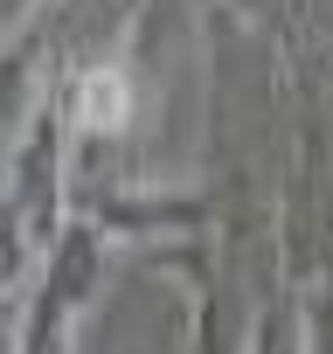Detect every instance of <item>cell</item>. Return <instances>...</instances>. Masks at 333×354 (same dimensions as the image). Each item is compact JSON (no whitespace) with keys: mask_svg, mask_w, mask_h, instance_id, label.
<instances>
[{"mask_svg":"<svg viewBox=\"0 0 333 354\" xmlns=\"http://www.w3.org/2000/svg\"><path fill=\"white\" fill-rule=\"evenodd\" d=\"M125 111H132V84L104 63V70H91L84 84H77V118L91 125V132H118L125 125Z\"/></svg>","mask_w":333,"mask_h":354,"instance_id":"obj_1","label":"cell"}]
</instances>
